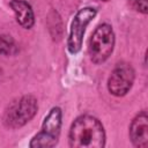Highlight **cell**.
<instances>
[{"instance_id": "30bf717a", "label": "cell", "mask_w": 148, "mask_h": 148, "mask_svg": "<svg viewBox=\"0 0 148 148\" xmlns=\"http://www.w3.org/2000/svg\"><path fill=\"white\" fill-rule=\"evenodd\" d=\"M130 6L132 7V9L142 13V14H147L148 13V6H147V0H130Z\"/></svg>"}, {"instance_id": "6da1fadb", "label": "cell", "mask_w": 148, "mask_h": 148, "mask_svg": "<svg viewBox=\"0 0 148 148\" xmlns=\"http://www.w3.org/2000/svg\"><path fill=\"white\" fill-rule=\"evenodd\" d=\"M68 142L72 148H102L105 145L104 127L92 116H80L71 126Z\"/></svg>"}, {"instance_id": "8fae6325", "label": "cell", "mask_w": 148, "mask_h": 148, "mask_svg": "<svg viewBox=\"0 0 148 148\" xmlns=\"http://www.w3.org/2000/svg\"><path fill=\"white\" fill-rule=\"evenodd\" d=\"M101 1H108V0H101Z\"/></svg>"}, {"instance_id": "5b68a950", "label": "cell", "mask_w": 148, "mask_h": 148, "mask_svg": "<svg viewBox=\"0 0 148 148\" xmlns=\"http://www.w3.org/2000/svg\"><path fill=\"white\" fill-rule=\"evenodd\" d=\"M96 9L92 7H84L80 9L74 16L69 30V36L67 40V46L71 53H77L81 50L83 36L87 25L96 16Z\"/></svg>"}, {"instance_id": "8992f818", "label": "cell", "mask_w": 148, "mask_h": 148, "mask_svg": "<svg viewBox=\"0 0 148 148\" xmlns=\"http://www.w3.org/2000/svg\"><path fill=\"white\" fill-rule=\"evenodd\" d=\"M134 69L131 65L126 62L118 64L108 81V88L109 91L114 96H124L128 92V90L132 88V84L134 82Z\"/></svg>"}, {"instance_id": "ba28073f", "label": "cell", "mask_w": 148, "mask_h": 148, "mask_svg": "<svg viewBox=\"0 0 148 148\" xmlns=\"http://www.w3.org/2000/svg\"><path fill=\"white\" fill-rule=\"evenodd\" d=\"M13 12L15 13V17L17 23L25 28L30 29L35 23V16L31 6L24 0H12L9 2Z\"/></svg>"}, {"instance_id": "3957f363", "label": "cell", "mask_w": 148, "mask_h": 148, "mask_svg": "<svg viewBox=\"0 0 148 148\" xmlns=\"http://www.w3.org/2000/svg\"><path fill=\"white\" fill-rule=\"evenodd\" d=\"M37 109V101L34 96H22L21 98L12 102L7 108L3 116V123L10 128L21 127L34 118Z\"/></svg>"}, {"instance_id": "9c48e42d", "label": "cell", "mask_w": 148, "mask_h": 148, "mask_svg": "<svg viewBox=\"0 0 148 148\" xmlns=\"http://www.w3.org/2000/svg\"><path fill=\"white\" fill-rule=\"evenodd\" d=\"M16 52V45L13 38L8 35H0V53L9 56Z\"/></svg>"}, {"instance_id": "52a82bcc", "label": "cell", "mask_w": 148, "mask_h": 148, "mask_svg": "<svg viewBox=\"0 0 148 148\" xmlns=\"http://www.w3.org/2000/svg\"><path fill=\"white\" fill-rule=\"evenodd\" d=\"M130 138L135 147L146 148L148 146V116L146 111H141L131 123Z\"/></svg>"}, {"instance_id": "7a4b0ae2", "label": "cell", "mask_w": 148, "mask_h": 148, "mask_svg": "<svg viewBox=\"0 0 148 148\" xmlns=\"http://www.w3.org/2000/svg\"><path fill=\"white\" fill-rule=\"evenodd\" d=\"M114 46V34L108 23L99 24L89 39L88 52L95 64L104 62L112 53Z\"/></svg>"}, {"instance_id": "277c9868", "label": "cell", "mask_w": 148, "mask_h": 148, "mask_svg": "<svg viewBox=\"0 0 148 148\" xmlns=\"http://www.w3.org/2000/svg\"><path fill=\"white\" fill-rule=\"evenodd\" d=\"M60 128H61V110L60 108L56 106L52 108L49 114L45 117L40 132L32 138L29 146L31 148L35 147L50 148L56 146L60 135Z\"/></svg>"}]
</instances>
